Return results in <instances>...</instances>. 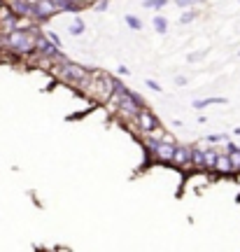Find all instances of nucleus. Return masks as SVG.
<instances>
[{"label":"nucleus","instance_id":"a878e982","mask_svg":"<svg viewBox=\"0 0 240 252\" xmlns=\"http://www.w3.org/2000/svg\"><path fill=\"white\" fill-rule=\"evenodd\" d=\"M72 2H77V5H84V2H87V0H72Z\"/></svg>","mask_w":240,"mask_h":252},{"label":"nucleus","instance_id":"412c9836","mask_svg":"<svg viewBox=\"0 0 240 252\" xmlns=\"http://www.w3.org/2000/svg\"><path fill=\"white\" fill-rule=\"evenodd\" d=\"M145 84H147V87H150L151 91H161V84H159V82H154V80H147V82H145Z\"/></svg>","mask_w":240,"mask_h":252},{"label":"nucleus","instance_id":"f3484780","mask_svg":"<svg viewBox=\"0 0 240 252\" xmlns=\"http://www.w3.org/2000/svg\"><path fill=\"white\" fill-rule=\"evenodd\" d=\"M45 35H47V40H49V42H54V45H56V47H61V37L56 35L54 31H47Z\"/></svg>","mask_w":240,"mask_h":252},{"label":"nucleus","instance_id":"9b49d317","mask_svg":"<svg viewBox=\"0 0 240 252\" xmlns=\"http://www.w3.org/2000/svg\"><path fill=\"white\" fill-rule=\"evenodd\" d=\"M154 28H156L159 35H166V33H168V21H166V17H154Z\"/></svg>","mask_w":240,"mask_h":252},{"label":"nucleus","instance_id":"aec40b11","mask_svg":"<svg viewBox=\"0 0 240 252\" xmlns=\"http://www.w3.org/2000/svg\"><path fill=\"white\" fill-rule=\"evenodd\" d=\"M224 140H226V135H222V133L208 135V143H224Z\"/></svg>","mask_w":240,"mask_h":252},{"label":"nucleus","instance_id":"1a4fd4ad","mask_svg":"<svg viewBox=\"0 0 240 252\" xmlns=\"http://www.w3.org/2000/svg\"><path fill=\"white\" fill-rule=\"evenodd\" d=\"M203 159H205V171H214V161H217V150H212V147L203 150Z\"/></svg>","mask_w":240,"mask_h":252},{"label":"nucleus","instance_id":"4be33fe9","mask_svg":"<svg viewBox=\"0 0 240 252\" xmlns=\"http://www.w3.org/2000/svg\"><path fill=\"white\" fill-rule=\"evenodd\" d=\"M96 9H98V12H105V9H107V0H98Z\"/></svg>","mask_w":240,"mask_h":252},{"label":"nucleus","instance_id":"393cba45","mask_svg":"<svg viewBox=\"0 0 240 252\" xmlns=\"http://www.w3.org/2000/svg\"><path fill=\"white\" fill-rule=\"evenodd\" d=\"M180 84V87H184V84H187V77H178V80H175Z\"/></svg>","mask_w":240,"mask_h":252},{"label":"nucleus","instance_id":"bb28decb","mask_svg":"<svg viewBox=\"0 0 240 252\" xmlns=\"http://www.w3.org/2000/svg\"><path fill=\"white\" fill-rule=\"evenodd\" d=\"M238 56H240V52H238Z\"/></svg>","mask_w":240,"mask_h":252},{"label":"nucleus","instance_id":"7ed1b4c3","mask_svg":"<svg viewBox=\"0 0 240 252\" xmlns=\"http://www.w3.org/2000/svg\"><path fill=\"white\" fill-rule=\"evenodd\" d=\"M56 14V7L52 5V0H35L33 2V19L35 21H49Z\"/></svg>","mask_w":240,"mask_h":252},{"label":"nucleus","instance_id":"dca6fc26","mask_svg":"<svg viewBox=\"0 0 240 252\" xmlns=\"http://www.w3.org/2000/svg\"><path fill=\"white\" fill-rule=\"evenodd\" d=\"M156 145H159V138H145V147H147V152H151L154 154V150H156Z\"/></svg>","mask_w":240,"mask_h":252},{"label":"nucleus","instance_id":"ddd939ff","mask_svg":"<svg viewBox=\"0 0 240 252\" xmlns=\"http://www.w3.org/2000/svg\"><path fill=\"white\" fill-rule=\"evenodd\" d=\"M229 161H231L233 173L240 171V147H238V150H233V152H229Z\"/></svg>","mask_w":240,"mask_h":252},{"label":"nucleus","instance_id":"20e7f679","mask_svg":"<svg viewBox=\"0 0 240 252\" xmlns=\"http://www.w3.org/2000/svg\"><path fill=\"white\" fill-rule=\"evenodd\" d=\"M170 163H175V166H191V147L189 145H175Z\"/></svg>","mask_w":240,"mask_h":252},{"label":"nucleus","instance_id":"9d476101","mask_svg":"<svg viewBox=\"0 0 240 252\" xmlns=\"http://www.w3.org/2000/svg\"><path fill=\"white\" fill-rule=\"evenodd\" d=\"M191 166H196V168H205L203 150H198V147H191Z\"/></svg>","mask_w":240,"mask_h":252},{"label":"nucleus","instance_id":"6ab92c4d","mask_svg":"<svg viewBox=\"0 0 240 252\" xmlns=\"http://www.w3.org/2000/svg\"><path fill=\"white\" fill-rule=\"evenodd\" d=\"M178 7H194L196 2H203V0H175Z\"/></svg>","mask_w":240,"mask_h":252},{"label":"nucleus","instance_id":"b1692460","mask_svg":"<svg viewBox=\"0 0 240 252\" xmlns=\"http://www.w3.org/2000/svg\"><path fill=\"white\" fill-rule=\"evenodd\" d=\"M233 150H238V145H236V143H226V154L233 152Z\"/></svg>","mask_w":240,"mask_h":252},{"label":"nucleus","instance_id":"f8f14e48","mask_svg":"<svg viewBox=\"0 0 240 252\" xmlns=\"http://www.w3.org/2000/svg\"><path fill=\"white\" fill-rule=\"evenodd\" d=\"M124 21H126V26L128 28H133V31H143V21L135 17V14H126Z\"/></svg>","mask_w":240,"mask_h":252},{"label":"nucleus","instance_id":"4468645a","mask_svg":"<svg viewBox=\"0 0 240 252\" xmlns=\"http://www.w3.org/2000/svg\"><path fill=\"white\" fill-rule=\"evenodd\" d=\"M84 21H82V19H75V24H72L70 26V31H68V33H70V35H82V33H84Z\"/></svg>","mask_w":240,"mask_h":252},{"label":"nucleus","instance_id":"6e6552de","mask_svg":"<svg viewBox=\"0 0 240 252\" xmlns=\"http://www.w3.org/2000/svg\"><path fill=\"white\" fill-rule=\"evenodd\" d=\"M52 5L56 7V12H80L82 5L72 2V0H52Z\"/></svg>","mask_w":240,"mask_h":252},{"label":"nucleus","instance_id":"2eb2a0df","mask_svg":"<svg viewBox=\"0 0 240 252\" xmlns=\"http://www.w3.org/2000/svg\"><path fill=\"white\" fill-rule=\"evenodd\" d=\"M166 2H168V0H143V7H147V9H161Z\"/></svg>","mask_w":240,"mask_h":252},{"label":"nucleus","instance_id":"f257e3e1","mask_svg":"<svg viewBox=\"0 0 240 252\" xmlns=\"http://www.w3.org/2000/svg\"><path fill=\"white\" fill-rule=\"evenodd\" d=\"M61 70H63V80L70 82V84H84V82L89 80V70L84 68V65H80V63L75 61H61Z\"/></svg>","mask_w":240,"mask_h":252},{"label":"nucleus","instance_id":"0eeeda50","mask_svg":"<svg viewBox=\"0 0 240 252\" xmlns=\"http://www.w3.org/2000/svg\"><path fill=\"white\" fill-rule=\"evenodd\" d=\"M229 100L224 98V96H217V98H203V100H194L191 105H194V110H203V108H208V105H226Z\"/></svg>","mask_w":240,"mask_h":252},{"label":"nucleus","instance_id":"423d86ee","mask_svg":"<svg viewBox=\"0 0 240 252\" xmlns=\"http://www.w3.org/2000/svg\"><path fill=\"white\" fill-rule=\"evenodd\" d=\"M214 171L222 173V175H229V173H233L231 161H229V154H217V161H214Z\"/></svg>","mask_w":240,"mask_h":252},{"label":"nucleus","instance_id":"a211bd4d","mask_svg":"<svg viewBox=\"0 0 240 252\" xmlns=\"http://www.w3.org/2000/svg\"><path fill=\"white\" fill-rule=\"evenodd\" d=\"M194 19H196V14H194V12H191V9H189V12H184V14L180 17V24H191Z\"/></svg>","mask_w":240,"mask_h":252},{"label":"nucleus","instance_id":"39448f33","mask_svg":"<svg viewBox=\"0 0 240 252\" xmlns=\"http://www.w3.org/2000/svg\"><path fill=\"white\" fill-rule=\"evenodd\" d=\"M173 150H175V145H170V143H163V140H159L156 150H154V157H156L159 161L170 163V159H173Z\"/></svg>","mask_w":240,"mask_h":252},{"label":"nucleus","instance_id":"5701e85b","mask_svg":"<svg viewBox=\"0 0 240 252\" xmlns=\"http://www.w3.org/2000/svg\"><path fill=\"white\" fill-rule=\"evenodd\" d=\"M117 72H119V75H131V70H128V68H126V65H119V68H117Z\"/></svg>","mask_w":240,"mask_h":252},{"label":"nucleus","instance_id":"f03ea898","mask_svg":"<svg viewBox=\"0 0 240 252\" xmlns=\"http://www.w3.org/2000/svg\"><path fill=\"white\" fill-rule=\"evenodd\" d=\"M133 122L143 128V133H151V131H156V128H159V119L154 117L150 110H145V105L140 108V112L133 117Z\"/></svg>","mask_w":240,"mask_h":252}]
</instances>
